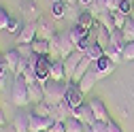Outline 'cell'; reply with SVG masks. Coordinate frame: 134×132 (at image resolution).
Masks as SVG:
<instances>
[{"label":"cell","instance_id":"4fadbf2b","mask_svg":"<svg viewBox=\"0 0 134 132\" xmlns=\"http://www.w3.org/2000/svg\"><path fill=\"white\" fill-rule=\"evenodd\" d=\"M13 130L15 132H30V113L19 111L13 119Z\"/></svg>","mask_w":134,"mask_h":132},{"label":"cell","instance_id":"4316f807","mask_svg":"<svg viewBox=\"0 0 134 132\" xmlns=\"http://www.w3.org/2000/svg\"><path fill=\"white\" fill-rule=\"evenodd\" d=\"M121 32H124V36H126L128 43L134 41V19H132V17H128V21H126V26L121 28Z\"/></svg>","mask_w":134,"mask_h":132},{"label":"cell","instance_id":"c3c4849f","mask_svg":"<svg viewBox=\"0 0 134 132\" xmlns=\"http://www.w3.org/2000/svg\"><path fill=\"white\" fill-rule=\"evenodd\" d=\"M132 4H134V0H132Z\"/></svg>","mask_w":134,"mask_h":132},{"label":"cell","instance_id":"52a82bcc","mask_svg":"<svg viewBox=\"0 0 134 132\" xmlns=\"http://www.w3.org/2000/svg\"><path fill=\"white\" fill-rule=\"evenodd\" d=\"M51 56H38L36 64H34V70H36V77L41 83H47L49 81V70H51Z\"/></svg>","mask_w":134,"mask_h":132},{"label":"cell","instance_id":"ffe728a7","mask_svg":"<svg viewBox=\"0 0 134 132\" xmlns=\"http://www.w3.org/2000/svg\"><path fill=\"white\" fill-rule=\"evenodd\" d=\"M109 45L115 47L117 51L124 53V47L128 45V41H126V36H124V32H121V30H113V32H111V43H109Z\"/></svg>","mask_w":134,"mask_h":132},{"label":"cell","instance_id":"30bf717a","mask_svg":"<svg viewBox=\"0 0 134 132\" xmlns=\"http://www.w3.org/2000/svg\"><path fill=\"white\" fill-rule=\"evenodd\" d=\"M94 70L98 73V77H100V79H104V77H109V75L115 70V62L104 53L100 60H96V62H94Z\"/></svg>","mask_w":134,"mask_h":132},{"label":"cell","instance_id":"484cf974","mask_svg":"<svg viewBox=\"0 0 134 132\" xmlns=\"http://www.w3.org/2000/svg\"><path fill=\"white\" fill-rule=\"evenodd\" d=\"M49 102H45V100H41V102H36L34 104V109H32V113H36V115H41V117H51L49 115Z\"/></svg>","mask_w":134,"mask_h":132},{"label":"cell","instance_id":"60d3db41","mask_svg":"<svg viewBox=\"0 0 134 132\" xmlns=\"http://www.w3.org/2000/svg\"><path fill=\"white\" fill-rule=\"evenodd\" d=\"M117 7H119V0H107V9L113 13V11H117Z\"/></svg>","mask_w":134,"mask_h":132},{"label":"cell","instance_id":"603a6c76","mask_svg":"<svg viewBox=\"0 0 134 132\" xmlns=\"http://www.w3.org/2000/svg\"><path fill=\"white\" fill-rule=\"evenodd\" d=\"M51 17L53 19H66V2L55 0V2L51 4Z\"/></svg>","mask_w":134,"mask_h":132},{"label":"cell","instance_id":"74e56055","mask_svg":"<svg viewBox=\"0 0 134 132\" xmlns=\"http://www.w3.org/2000/svg\"><path fill=\"white\" fill-rule=\"evenodd\" d=\"M47 132H66V124L64 122H53V126L49 128Z\"/></svg>","mask_w":134,"mask_h":132},{"label":"cell","instance_id":"d6a6232c","mask_svg":"<svg viewBox=\"0 0 134 132\" xmlns=\"http://www.w3.org/2000/svg\"><path fill=\"white\" fill-rule=\"evenodd\" d=\"M104 53H107L115 64H119V60H124V58H121V51H117V49H115V47H111V45L104 49Z\"/></svg>","mask_w":134,"mask_h":132},{"label":"cell","instance_id":"5bb4252c","mask_svg":"<svg viewBox=\"0 0 134 132\" xmlns=\"http://www.w3.org/2000/svg\"><path fill=\"white\" fill-rule=\"evenodd\" d=\"M96 81H100V77H98V73L94 70V66H92V68L85 73V77H83L81 81H79V87L83 90V94H87L94 85H96Z\"/></svg>","mask_w":134,"mask_h":132},{"label":"cell","instance_id":"8992f818","mask_svg":"<svg viewBox=\"0 0 134 132\" xmlns=\"http://www.w3.org/2000/svg\"><path fill=\"white\" fill-rule=\"evenodd\" d=\"M49 115H51V117L55 119V122H66L68 117H72V107L66 102V100H62V102H58V104H49Z\"/></svg>","mask_w":134,"mask_h":132},{"label":"cell","instance_id":"836d02e7","mask_svg":"<svg viewBox=\"0 0 134 132\" xmlns=\"http://www.w3.org/2000/svg\"><path fill=\"white\" fill-rule=\"evenodd\" d=\"M121 58H124V60H128V62H132V60H134V41H132V43H128V45L124 47Z\"/></svg>","mask_w":134,"mask_h":132},{"label":"cell","instance_id":"ee69618b","mask_svg":"<svg viewBox=\"0 0 134 132\" xmlns=\"http://www.w3.org/2000/svg\"><path fill=\"white\" fill-rule=\"evenodd\" d=\"M66 4H79V0H64Z\"/></svg>","mask_w":134,"mask_h":132},{"label":"cell","instance_id":"7bdbcfd3","mask_svg":"<svg viewBox=\"0 0 134 132\" xmlns=\"http://www.w3.org/2000/svg\"><path fill=\"white\" fill-rule=\"evenodd\" d=\"M4 124H7V117H4V113L0 111V128H4Z\"/></svg>","mask_w":134,"mask_h":132},{"label":"cell","instance_id":"3957f363","mask_svg":"<svg viewBox=\"0 0 134 132\" xmlns=\"http://www.w3.org/2000/svg\"><path fill=\"white\" fill-rule=\"evenodd\" d=\"M36 28H38V38H45V41H51L58 34L55 19L53 17H47V15H41V17L36 19Z\"/></svg>","mask_w":134,"mask_h":132},{"label":"cell","instance_id":"7c38bea8","mask_svg":"<svg viewBox=\"0 0 134 132\" xmlns=\"http://www.w3.org/2000/svg\"><path fill=\"white\" fill-rule=\"evenodd\" d=\"M90 107H92V111H94L96 122H111L109 109H107V104L102 102V98H92V100H90Z\"/></svg>","mask_w":134,"mask_h":132},{"label":"cell","instance_id":"8fae6325","mask_svg":"<svg viewBox=\"0 0 134 132\" xmlns=\"http://www.w3.org/2000/svg\"><path fill=\"white\" fill-rule=\"evenodd\" d=\"M21 56H19V51H17V47H13V49H9V51H4V62H7V70L9 73H13V75H17V70H19V64H21Z\"/></svg>","mask_w":134,"mask_h":132},{"label":"cell","instance_id":"6da1fadb","mask_svg":"<svg viewBox=\"0 0 134 132\" xmlns=\"http://www.w3.org/2000/svg\"><path fill=\"white\" fill-rule=\"evenodd\" d=\"M66 90H68V81H53L49 79L45 83V102L58 104L66 98Z\"/></svg>","mask_w":134,"mask_h":132},{"label":"cell","instance_id":"f546056e","mask_svg":"<svg viewBox=\"0 0 134 132\" xmlns=\"http://www.w3.org/2000/svg\"><path fill=\"white\" fill-rule=\"evenodd\" d=\"M98 21L102 24V26H104V28H107L109 32H113V30H117V28H115V24H113V17H111V11H107L104 15H100V19H98Z\"/></svg>","mask_w":134,"mask_h":132},{"label":"cell","instance_id":"d4e9b609","mask_svg":"<svg viewBox=\"0 0 134 132\" xmlns=\"http://www.w3.org/2000/svg\"><path fill=\"white\" fill-rule=\"evenodd\" d=\"M64 124H66V132H83L85 130V124H81L77 117H68Z\"/></svg>","mask_w":134,"mask_h":132},{"label":"cell","instance_id":"f35d334b","mask_svg":"<svg viewBox=\"0 0 134 132\" xmlns=\"http://www.w3.org/2000/svg\"><path fill=\"white\" fill-rule=\"evenodd\" d=\"M7 79H9V70L7 68H0V90L7 85Z\"/></svg>","mask_w":134,"mask_h":132},{"label":"cell","instance_id":"bcb514c9","mask_svg":"<svg viewBox=\"0 0 134 132\" xmlns=\"http://www.w3.org/2000/svg\"><path fill=\"white\" fill-rule=\"evenodd\" d=\"M130 17H132V19H134V11H132V13H130Z\"/></svg>","mask_w":134,"mask_h":132},{"label":"cell","instance_id":"f1b7e54d","mask_svg":"<svg viewBox=\"0 0 134 132\" xmlns=\"http://www.w3.org/2000/svg\"><path fill=\"white\" fill-rule=\"evenodd\" d=\"M79 15H81V9H79V4H66V19H72V21L77 24Z\"/></svg>","mask_w":134,"mask_h":132},{"label":"cell","instance_id":"ba28073f","mask_svg":"<svg viewBox=\"0 0 134 132\" xmlns=\"http://www.w3.org/2000/svg\"><path fill=\"white\" fill-rule=\"evenodd\" d=\"M85 58V53L83 51H79V49H75V51L64 60V68H66V81H70L72 79V75H75V70H77V66H79V62Z\"/></svg>","mask_w":134,"mask_h":132},{"label":"cell","instance_id":"7402d4cb","mask_svg":"<svg viewBox=\"0 0 134 132\" xmlns=\"http://www.w3.org/2000/svg\"><path fill=\"white\" fill-rule=\"evenodd\" d=\"M102 56H104V47H102V45H98V43H92V45L87 47V51H85V58H90L92 62L100 60Z\"/></svg>","mask_w":134,"mask_h":132},{"label":"cell","instance_id":"ac0fdd59","mask_svg":"<svg viewBox=\"0 0 134 132\" xmlns=\"http://www.w3.org/2000/svg\"><path fill=\"white\" fill-rule=\"evenodd\" d=\"M92 66H94V62L90 60V58H83L81 62H79V66H77V70H75V75H72V79L70 81H75V83H79V81L83 79V77H85V73L92 68Z\"/></svg>","mask_w":134,"mask_h":132},{"label":"cell","instance_id":"4dcf8cb0","mask_svg":"<svg viewBox=\"0 0 134 132\" xmlns=\"http://www.w3.org/2000/svg\"><path fill=\"white\" fill-rule=\"evenodd\" d=\"M21 21L19 19H15V17H11V21H9V26H7V32H9V34H15V36H17L19 34V30H21Z\"/></svg>","mask_w":134,"mask_h":132},{"label":"cell","instance_id":"2e32d148","mask_svg":"<svg viewBox=\"0 0 134 132\" xmlns=\"http://www.w3.org/2000/svg\"><path fill=\"white\" fill-rule=\"evenodd\" d=\"M21 13H24V17L26 21H36L41 15H38V9L36 4L32 2V0H24V4H21Z\"/></svg>","mask_w":134,"mask_h":132},{"label":"cell","instance_id":"277c9868","mask_svg":"<svg viewBox=\"0 0 134 132\" xmlns=\"http://www.w3.org/2000/svg\"><path fill=\"white\" fill-rule=\"evenodd\" d=\"M38 38V28L36 21H24L19 34H17V45H32Z\"/></svg>","mask_w":134,"mask_h":132},{"label":"cell","instance_id":"e575fe53","mask_svg":"<svg viewBox=\"0 0 134 132\" xmlns=\"http://www.w3.org/2000/svg\"><path fill=\"white\" fill-rule=\"evenodd\" d=\"M17 51H19V56L24 60H28L32 53H34V49H32V45H17Z\"/></svg>","mask_w":134,"mask_h":132},{"label":"cell","instance_id":"e0dca14e","mask_svg":"<svg viewBox=\"0 0 134 132\" xmlns=\"http://www.w3.org/2000/svg\"><path fill=\"white\" fill-rule=\"evenodd\" d=\"M28 94H30V102H41L45 100V83H32L28 85Z\"/></svg>","mask_w":134,"mask_h":132},{"label":"cell","instance_id":"1f68e13d","mask_svg":"<svg viewBox=\"0 0 134 132\" xmlns=\"http://www.w3.org/2000/svg\"><path fill=\"white\" fill-rule=\"evenodd\" d=\"M117 11L130 17V13L134 11V4H132V0H119V7H117Z\"/></svg>","mask_w":134,"mask_h":132},{"label":"cell","instance_id":"ab89813d","mask_svg":"<svg viewBox=\"0 0 134 132\" xmlns=\"http://www.w3.org/2000/svg\"><path fill=\"white\" fill-rule=\"evenodd\" d=\"M107 126H109V132H124V130H121V126L117 124V122H113V119H111V122H107Z\"/></svg>","mask_w":134,"mask_h":132},{"label":"cell","instance_id":"7dc6e473","mask_svg":"<svg viewBox=\"0 0 134 132\" xmlns=\"http://www.w3.org/2000/svg\"><path fill=\"white\" fill-rule=\"evenodd\" d=\"M53 2H55V0H53ZM62 2H64V0H62Z\"/></svg>","mask_w":134,"mask_h":132},{"label":"cell","instance_id":"9a60e30c","mask_svg":"<svg viewBox=\"0 0 134 132\" xmlns=\"http://www.w3.org/2000/svg\"><path fill=\"white\" fill-rule=\"evenodd\" d=\"M49 79H53V81H66L64 60H51V70H49Z\"/></svg>","mask_w":134,"mask_h":132},{"label":"cell","instance_id":"83f0119b","mask_svg":"<svg viewBox=\"0 0 134 132\" xmlns=\"http://www.w3.org/2000/svg\"><path fill=\"white\" fill-rule=\"evenodd\" d=\"M111 17H113V24H115L117 30H121V28L126 26V21H128V15H124V13H119V11H113Z\"/></svg>","mask_w":134,"mask_h":132},{"label":"cell","instance_id":"d6986e66","mask_svg":"<svg viewBox=\"0 0 134 132\" xmlns=\"http://www.w3.org/2000/svg\"><path fill=\"white\" fill-rule=\"evenodd\" d=\"M68 34H70L72 43L77 45L79 41H83V38H87V36H90V30H87V28H83V26H79V24H75V26L68 28Z\"/></svg>","mask_w":134,"mask_h":132},{"label":"cell","instance_id":"f6af8a7d","mask_svg":"<svg viewBox=\"0 0 134 132\" xmlns=\"http://www.w3.org/2000/svg\"><path fill=\"white\" fill-rule=\"evenodd\" d=\"M83 132H94V128H92V126H85V130H83Z\"/></svg>","mask_w":134,"mask_h":132},{"label":"cell","instance_id":"cb8c5ba5","mask_svg":"<svg viewBox=\"0 0 134 132\" xmlns=\"http://www.w3.org/2000/svg\"><path fill=\"white\" fill-rule=\"evenodd\" d=\"M77 24L90 30V28H92V26L96 24V17H94V15H92L90 11H81V15H79V19H77Z\"/></svg>","mask_w":134,"mask_h":132},{"label":"cell","instance_id":"d590c367","mask_svg":"<svg viewBox=\"0 0 134 132\" xmlns=\"http://www.w3.org/2000/svg\"><path fill=\"white\" fill-rule=\"evenodd\" d=\"M9 21H11V15H9V11L0 9V30H7Z\"/></svg>","mask_w":134,"mask_h":132},{"label":"cell","instance_id":"8d00e7d4","mask_svg":"<svg viewBox=\"0 0 134 132\" xmlns=\"http://www.w3.org/2000/svg\"><path fill=\"white\" fill-rule=\"evenodd\" d=\"M92 128H94V132H109L107 122H94V124H92Z\"/></svg>","mask_w":134,"mask_h":132},{"label":"cell","instance_id":"b9f144b4","mask_svg":"<svg viewBox=\"0 0 134 132\" xmlns=\"http://www.w3.org/2000/svg\"><path fill=\"white\" fill-rule=\"evenodd\" d=\"M92 2H94V0H79V7H92Z\"/></svg>","mask_w":134,"mask_h":132},{"label":"cell","instance_id":"7a4b0ae2","mask_svg":"<svg viewBox=\"0 0 134 132\" xmlns=\"http://www.w3.org/2000/svg\"><path fill=\"white\" fill-rule=\"evenodd\" d=\"M11 100L15 107H26L30 102V94H28V83L21 75H15V81L11 85Z\"/></svg>","mask_w":134,"mask_h":132},{"label":"cell","instance_id":"9c48e42d","mask_svg":"<svg viewBox=\"0 0 134 132\" xmlns=\"http://www.w3.org/2000/svg\"><path fill=\"white\" fill-rule=\"evenodd\" d=\"M72 117H77L81 124H85V126H92V124L96 122V117H94V111H92L90 102H83V104H79V107L72 111Z\"/></svg>","mask_w":134,"mask_h":132},{"label":"cell","instance_id":"44dd1931","mask_svg":"<svg viewBox=\"0 0 134 132\" xmlns=\"http://www.w3.org/2000/svg\"><path fill=\"white\" fill-rule=\"evenodd\" d=\"M32 49H34V53H38V56H51V41L36 38L32 43Z\"/></svg>","mask_w":134,"mask_h":132},{"label":"cell","instance_id":"5b68a950","mask_svg":"<svg viewBox=\"0 0 134 132\" xmlns=\"http://www.w3.org/2000/svg\"><path fill=\"white\" fill-rule=\"evenodd\" d=\"M66 102H68L72 109H77L79 104L85 102V94H83V90L79 87V83H75V81H68V90H66Z\"/></svg>","mask_w":134,"mask_h":132}]
</instances>
